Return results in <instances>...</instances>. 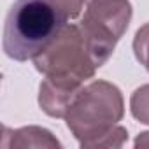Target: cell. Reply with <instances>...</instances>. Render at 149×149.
<instances>
[{
	"instance_id": "2",
	"label": "cell",
	"mask_w": 149,
	"mask_h": 149,
	"mask_svg": "<svg viewBox=\"0 0 149 149\" xmlns=\"http://www.w3.org/2000/svg\"><path fill=\"white\" fill-rule=\"evenodd\" d=\"M51 0H16L4 25V53L16 61L33 60L67 25Z\"/></svg>"
},
{
	"instance_id": "3",
	"label": "cell",
	"mask_w": 149,
	"mask_h": 149,
	"mask_svg": "<svg viewBox=\"0 0 149 149\" xmlns=\"http://www.w3.org/2000/svg\"><path fill=\"white\" fill-rule=\"evenodd\" d=\"M35 68L44 77L84 86L98 68L90 44L79 25L67 23L49 46L33 58Z\"/></svg>"
},
{
	"instance_id": "1",
	"label": "cell",
	"mask_w": 149,
	"mask_h": 149,
	"mask_svg": "<svg viewBox=\"0 0 149 149\" xmlns=\"http://www.w3.org/2000/svg\"><path fill=\"white\" fill-rule=\"evenodd\" d=\"M125 114L121 90L104 79H95L81 88L74 98L65 123L81 147H123L128 130L118 125Z\"/></svg>"
},
{
	"instance_id": "7",
	"label": "cell",
	"mask_w": 149,
	"mask_h": 149,
	"mask_svg": "<svg viewBox=\"0 0 149 149\" xmlns=\"http://www.w3.org/2000/svg\"><path fill=\"white\" fill-rule=\"evenodd\" d=\"M130 112L139 123L149 125V84H142L132 93Z\"/></svg>"
},
{
	"instance_id": "10",
	"label": "cell",
	"mask_w": 149,
	"mask_h": 149,
	"mask_svg": "<svg viewBox=\"0 0 149 149\" xmlns=\"http://www.w3.org/2000/svg\"><path fill=\"white\" fill-rule=\"evenodd\" d=\"M133 146H135V147H149V132H142V133L135 139Z\"/></svg>"
},
{
	"instance_id": "9",
	"label": "cell",
	"mask_w": 149,
	"mask_h": 149,
	"mask_svg": "<svg viewBox=\"0 0 149 149\" xmlns=\"http://www.w3.org/2000/svg\"><path fill=\"white\" fill-rule=\"evenodd\" d=\"M51 2L63 13L67 19H76L83 13L86 0H51Z\"/></svg>"
},
{
	"instance_id": "5",
	"label": "cell",
	"mask_w": 149,
	"mask_h": 149,
	"mask_svg": "<svg viewBox=\"0 0 149 149\" xmlns=\"http://www.w3.org/2000/svg\"><path fill=\"white\" fill-rule=\"evenodd\" d=\"M83 86H74L44 77L39 86V105L51 118H65Z\"/></svg>"
},
{
	"instance_id": "4",
	"label": "cell",
	"mask_w": 149,
	"mask_h": 149,
	"mask_svg": "<svg viewBox=\"0 0 149 149\" xmlns=\"http://www.w3.org/2000/svg\"><path fill=\"white\" fill-rule=\"evenodd\" d=\"M132 14L130 0H86L84 14L77 25L90 44L98 68L105 65L118 40L128 30Z\"/></svg>"
},
{
	"instance_id": "8",
	"label": "cell",
	"mask_w": 149,
	"mask_h": 149,
	"mask_svg": "<svg viewBox=\"0 0 149 149\" xmlns=\"http://www.w3.org/2000/svg\"><path fill=\"white\" fill-rule=\"evenodd\" d=\"M133 54L137 61L149 72V23L142 25L133 37Z\"/></svg>"
},
{
	"instance_id": "6",
	"label": "cell",
	"mask_w": 149,
	"mask_h": 149,
	"mask_svg": "<svg viewBox=\"0 0 149 149\" xmlns=\"http://www.w3.org/2000/svg\"><path fill=\"white\" fill-rule=\"evenodd\" d=\"M4 147H61V142L46 128L42 126H23L18 130H11L4 126V137H2Z\"/></svg>"
}]
</instances>
